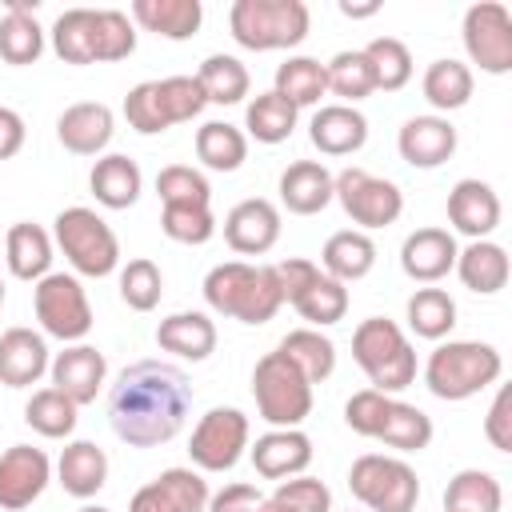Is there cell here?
<instances>
[{
	"instance_id": "6da1fadb",
	"label": "cell",
	"mask_w": 512,
	"mask_h": 512,
	"mask_svg": "<svg viewBox=\"0 0 512 512\" xmlns=\"http://www.w3.org/2000/svg\"><path fill=\"white\" fill-rule=\"evenodd\" d=\"M192 408V384L176 364L136 360L108 388V424L128 448L168 444Z\"/></svg>"
},
{
	"instance_id": "7a4b0ae2",
	"label": "cell",
	"mask_w": 512,
	"mask_h": 512,
	"mask_svg": "<svg viewBox=\"0 0 512 512\" xmlns=\"http://www.w3.org/2000/svg\"><path fill=\"white\" fill-rule=\"evenodd\" d=\"M204 300L212 312L232 316L240 324H268L284 304L272 264H248V260L216 264L204 276Z\"/></svg>"
},
{
	"instance_id": "3957f363",
	"label": "cell",
	"mask_w": 512,
	"mask_h": 512,
	"mask_svg": "<svg viewBox=\"0 0 512 512\" xmlns=\"http://www.w3.org/2000/svg\"><path fill=\"white\" fill-rule=\"evenodd\" d=\"M504 372V356L484 340H448L436 344L424 364V384L436 400H468L484 388H492Z\"/></svg>"
},
{
	"instance_id": "277c9868",
	"label": "cell",
	"mask_w": 512,
	"mask_h": 512,
	"mask_svg": "<svg viewBox=\"0 0 512 512\" xmlns=\"http://www.w3.org/2000/svg\"><path fill=\"white\" fill-rule=\"evenodd\" d=\"M352 360L368 376V388L376 392H404L416 380V352L404 336V328L388 316H368L352 332Z\"/></svg>"
},
{
	"instance_id": "5b68a950",
	"label": "cell",
	"mask_w": 512,
	"mask_h": 512,
	"mask_svg": "<svg viewBox=\"0 0 512 512\" xmlns=\"http://www.w3.org/2000/svg\"><path fill=\"white\" fill-rule=\"evenodd\" d=\"M308 4L304 0H236L228 8V28L240 48L276 52L296 48L308 36Z\"/></svg>"
},
{
	"instance_id": "8992f818",
	"label": "cell",
	"mask_w": 512,
	"mask_h": 512,
	"mask_svg": "<svg viewBox=\"0 0 512 512\" xmlns=\"http://www.w3.org/2000/svg\"><path fill=\"white\" fill-rule=\"evenodd\" d=\"M52 236L64 252V260L80 272V276H112L120 268V240L108 228V220L84 204H72L64 212H56L52 220Z\"/></svg>"
},
{
	"instance_id": "52a82bcc",
	"label": "cell",
	"mask_w": 512,
	"mask_h": 512,
	"mask_svg": "<svg viewBox=\"0 0 512 512\" xmlns=\"http://www.w3.org/2000/svg\"><path fill=\"white\" fill-rule=\"evenodd\" d=\"M348 488L368 512H416L420 500V476L400 456L364 452L348 468Z\"/></svg>"
},
{
	"instance_id": "ba28073f",
	"label": "cell",
	"mask_w": 512,
	"mask_h": 512,
	"mask_svg": "<svg viewBox=\"0 0 512 512\" xmlns=\"http://www.w3.org/2000/svg\"><path fill=\"white\" fill-rule=\"evenodd\" d=\"M252 396H256L260 420H268L272 428H300L312 412V384L280 352H268V356L256 360Z\"/></svg>"
},
{
	"instance_id": "9c48e42d",
	"label": "cell",
	"mask_w": 512,
	"mask_h": 512,
	"mask_svg": "<svg viewBox=\"0 0 512 512\" xmlns=\"http://www.w3.org/2000/svg\"><path fill=\"white\" fill-rule=\"evenodd\" d=\"M32 308H36V320H40L44 336H56L64 344H80L92 332L88 292L68 272H48L44 280H36L32 284Z\"/></svg>"
},
{
	"instance_id": "30bf717a",
	"label": "cell",
	"mask_w": 512,
	"mask_h": 512,
	"mask_svg": "<svg viewBox=\"0 0 512 512\" xmlns=\"http://www.w3.org/2000/svg\"><path fill=\"white\" fill-rule=\"evenodd\" d=\"M332 200H340L344 216L360 224V232L388 228L404 212V192L392 180L372 176L368 168H356V164L332 176Z\"/></svg>"
},
{
	"instance_id": "8fae6325",
	"label": "cell",
	"mask_w": 512,
	"mask_h": 512,
	"mask_svg": "<svg viewBox=\"0 0 512 512\" xmlns=\"http://www.w3.org/2000/svg\"><path fill=\"white\" fill-rule=\"evenodd\" d=\"M248 436H252V424L240 408H208L196 428H192V440H188V456L196 464V472H228L240 464L244 448H248Z\"/></svg>"
},
{
	"instance_id": "7c38bea8",
	"label": "cell",
	"mask_w": 512,
	"mask_h": 512,
	"mask_svg": "<svg viewBox=\"0 0 512 512\" xmlns=\"http://www.w3.org/2000/svg\"><path fill=\"white\" fill-rule=\"evenodd\" d=\"M460 36H464L468 60L480 64V72H488V76L512 72V16L504 4H496V0L472 4L464 12Z\"/></svg>"
},
{
	"instance_id": "4fadbf2b",
	"label": "cell",
	"mask_w": 512,
	"mask_h": 512,
	"mask_svg": "<svg viewBox=\"0 0 512 512\" xmlns=\"http://www.w3.org/2000/svg\"><path fill=\"white\" fill-rule=\"evenodd\" d=\"M48 480H52V460L44 448L12 444L8 452H0V508L4 512H20L32 500H40Z\"/></svg>"
},
{
	"instance_id": "5bb4252c",
	"label": "cell",
	"mask_w": 512,
	"mask_h": 512,
	"mask_svg": "<svg viewBox=\"0 0 512 512\" xmlns=\"http://www.w3.org/2000/svg\"><path fill=\"white\" fill-rule=\"evenodd\" d=\"M208 496V480L196 468H164L132 496L128 512H204Z\"/></svg>"
},
{
	"instance_id": "9a60e30c",
	"label": "cell",
	"mask_w": 512,
	"mask_h": 512,
	"mask_svg": "<svg viewBox=\"0 0 512 512\" xmlns=\"http://www.w3.org/2000/svg\"><path fill=\"white\" fill-rule=\"evenodd\" d=\"M48 376H52V388H56V392H64L76 408H84V404H92L96 392L104 388L108 360H104V352L92 348V344H68L64 352L52 356Z\"/></svg>"
},
{
	"instance_id": "2e32d148",
	"label": "cell",
	"mask_w": 512,
	"mask_h": 512,
	"mask_svg": "<svg viewBox=\"0 0 512 512\" xmlns=\"http://www.w3.org/2000/svg\"><path fill=\"white\" fill-rule=\"evenodd\" d=\"M396 152L412 168H440L456 152V124L448 116H412L396 132Z\"/></svg>"
},
{
	"instance_id": "e0dca14e",
	"label": "cell",
	"mask_w": 512,
	"mask_h": 512,
	"mask_svg": "<svg viewBox=\"0 0 512 512\" xmlns=\"http://www.w3.org/2000/svg\"><path fill=\"white\" fill-rule=\"evenodd\" d=\"M448 220H452V228L460 236L488 240L500 228V196H496V188L476 180V176L456 180L452 192H448Z\"/></svg>"
},
{
	"instance_id": "ac0fdd59",
	"label": "cell",
	"mask_w": 512,
	"mask_h": 512,
	"mask_svg": "<svg viewBox=\"0 0 512 512\" xmlns=\"http://www.w3.org/2000/svg\"><path fill=\"white\" fill-rule=\"evenodd\" d=\"M224 240L240 256H264L280 240V208L272 200H264V196L240 200L224 216Z\"/></svg>"
},
{
	"instance_id": "d6986e66",
	"label": "cell",
	"mask_w": 512,
	"mask_h": 512,
	"mask_svg": "<svg viewBox=\"0 0 512 512\" xmlns=\"http://www.w3.org/2000/svg\"><path fill=\"white\" fill-rule=\"evenodd\" d=\"M252 456V468L264 476V480H292V476H304L308 464H312V440L308 432L300 428H272L264 436H256V444L248 448Z\"/></svg>"
},
{
	"instance_id": "ffe728a7",
	"label": "cell",
	"mask_w": 512,
	"mask_h": 512,
	"mask_svg": "<svg viewBox=\"0 0 512 512\" xmlns=\"http://www.w3.org/2000/svg\"><path fill=\"white\" fill-rule=\"evenodd\" d=\"M116 132V116L108 104L100 100H80V104H68L60 116H56V140L72 152V156H100L108 148Z\"/></svg>"
},
{
	"instance_id": "44dd1931",
	"label": "cell",
	"mask_w": 512,
	"mask_h": 512,
	"mask_svg": "<svg viewBox=\"0 0 512 512\" xmlns=\"http://www.w3.org/2000/svg\"><path fill=\"white\" fill-rule=\"evenodd\" d=\"M456 236L448 228H416L400 244V268L416 284H436L456 268Z\"/></svg>"
},
{
	"instance_id": "7402d4cb",
	"label": "cell",
	"mask_w": 512,
	"mask_h": 512,
	"mask_svg": "<svg viewBox=\"0 0 512 512\" xmlns=\"http://www.w3.org/2000/svg\"><path fill=\"white\" fill-rule=\"evenodd\" d=\"M308 140L324 156H352L368 140V120L352 104H320L308 124Z\"/></svg>"
},
{
	"instance_id": "603a6c76",
	"label": "cell",
	"mask_w": 512,
	"mask_h": 512,
	"mask_svg": "<svg viewBox=\"0 0 512 512\" xmlns=\"http://www.w3.org/2000/svg\"><path fill=\"white\" fill-rule=\"evenodd\" d=\"M48 340L32 328H4L0 332V384L4 388H28L48 372Z\"/></svg>"
},
{
	"instance_id": "cb8c5ba5",
	"label": "cell",
	"mask_w": 512,
	"mask_h": 512,
	"mask_svg": "<svg viewBox=\"0 0 512 512\" xmlns=\"http://www.w3.org/2000/svg\"><path fill=\"white\" fill-rule=\"evenodd\" d=\"M40 0H8L0 16V60L12 68L36 64L44 52V28L36 24Z\"/></svg>"
},
{
	"instance_id": "d4e9b609",
	"label": "cell",
	"mask_w": 512,
	"mask_h": 512,
	"mask_svg": "<svg viewBox=\"0 0 512 512\" xmlns=\"http://www.w3.org/2000/svg\"><path fill=\"white\" fill-rule=\"evenodd\" d=\"M280 204L292 216H316L332 204V172L320 160H296L280 172Z\"/></svg>"
},
{
	"instance_id": "484cf974",
	"label": "cell",
	"mask_w": 512,
	"mask_h": 512,
	"mask_svg": "<svg viewBox=\"0 0 512 512\" xmlns=\"http://www.w3.org/2000/svg\"><path fill=\"white\" fill-rule=\"evenodd\" d=\"M88 188L96 196V204L120 212V208H132L140 200V188H144V176H140V164L124 152H108L92 164L88 172Z\"/></svg>"
},
{
	"instance_id": "4316f807",
	"label": "cell",
	"mask_w": 512,
	"mask_h": 512,
	"mask_svg": "<svg viewBox=\"0 0 512 512\" xmlns=\"http://www.w3.org/2000/svg\"><path fill=\"white\" fill-rule=\"evenodd\" d=\"M156 344L180 360H208L216 352V324L208 312H172L156 324Z\"/></svg>"
},
{
	"instance_id": "83f0119b",
	"label": "cell",
	"mask_w": 512,
	"mask_h": 512,
	"mask_svg": "<svg viewBox=\"0 0 512 512\" xmlns=\"http://www.w3.org/2000/svg\"><path fill=\"white\" fill-rule=\"evenodd\" d=\"M56 480L68 496L88 500L108 484V456L92 440H72L56 460Z\"/></svg>"
},
{
	"instance_id": "f1b7e54d",
	"label": "cell",
	"mask_w": 512,
	"mask_h": 512,
	"mask_svg": "<svg viewBox=\"0 0 512 512\" xmlns=\"http://www.w3.org/2000/svg\"><path fill=\"white\" fill-rule=\"evenodd\" d=\"M508 272H512L508 252L496 240H472L468 248L456 252V276L476 296H496L508 284Z\"/></svg>"
},
{
	"instance_id": "f546056e",
	"label": "cell",
	"mask_w": 512,
	"mask_h": 512,
	"mask_svg": "<svg viewBox=\"0 0 512 512\" xmlns=\"http://www.w3.org/2000/svg\"><path fill=\"white\" fill-rule=\"evenodd\" d=\"M132 20L164 40H192L204 24L200 0H132Z\"/></svg>"
},
{
	"instance_id": "4dcf8cb0",
	"label": "cell",
	"mask_w": 512,
	"mask_h": 512,
	"mask_svg": "<svg viewBox=\"0 0 512 512\" xmlns=\"http://www.w3.org/2000/svg\"><path fill=\"white\" fill-rule=\"evenodd\" d=\"M4 260H8V272L16 280H44L48 268H52V236L32 224V220H16L4 236Z\"/></svg>"
},
{
	"instance_id": "1f68e13d",
	"label": "cell",
	"mask_w": 512,
	"mask_h": 512,
	"mask_svg": "<svg viewBox=\"0 0 512 512\" xmlns=\"http://www.w3.org/2000/svg\"><path fill=\"white\" fill-rule=\"evenodd\" d=\"M320 272L340 280V284H352V280H364L372 268H376V244L368 232L360 228H344V232H332L324 252H320Z\"/></svg>"
},
{
	"instance_id": "d6a6232c",
	"label": "cell",
	"mask_w": 512,
	"mask_h": 512,
	"mask_svg": "<svg viewBox=\"0 0 512 512\" xmlns=\"http://www.w3.org/2000/svg\"><path fill=\"white\" fill-rule=\"evenodd\" d=\"M420 88H424V100L436 108V112H456V108H464L468 100H472V88H476V76H472V68L464 64V60H432L428 68H424V80H420Z\"/></svg>"
},
{
	"instance_id": "836d02e7",
	"label": "cell",
	"mask_w": 512,
	"mask_h": 512,
	"mask_svg": "<svg viewBox=\"0 0 512 512\" xmlns=\"http://www.w3.org/2000/svg\"><path fill=\"white\" fill-rule=\"evenodd\" d=\"M276 352L284 360H292L308 384H320V380H328L336 372V344L320 328H296V332H288L276 344Z\"/></svg>"
},
{
	"instance_id": "e575fe53",
	"label": "cell",
	"mask_w": 512,
	"mask_h": 512,
	"mask_svg": "<svg viewBox=\"0 0 512 512\" xmlns=\"http://www.w3.org/2000/svg\"><path fill=\"white\" fill-rule=\"evenodd\" d=\"M272 92L284 96L296 112L300 108H312L320 104V96H328V76H324V64L316 56H288L280 68H276V80H272Z\"/></svg>"
},
{
	"instance_id": "d590c367",
	"label": "cell",
	"mask_w": 512,
	"mask_h": 512,
	"mask_svg": "<svg viewBox=\"0 0 512 512\" xmlns=\"http://www.w3.org/2000/svg\"><path fill=\"white\" fill-rule=\"evenodd\" d=\"M196 160L212 172H236L248 160V136L228 120H208L196 128Z\"/></svg>"
},
{
	"instance_id": "8d00e7d4",
	"label": "cell",
	"mask_w": 512,
	"mask_h": 512,
	"mask_svg": "<svg viewBox=\"0 0 512 512\" xmlns=\"http://www.w3.org/2000/svg\"><path fill=\"white\" fill-rule=\"evenodd\" d=\"M504 488L484 468H460L444 488V512H500Z\"/></svg>"
},
{
	"instance_id": "74e56055",
	"label": "cell",
	"mask_w": 512,
	"mask_h": 512,
	"mask_svg": "<svg viewBox=\"0 0 512 512\" xmlns=\"http://www.w3.org/2000/svg\"><path fill=\"white\" fill-rule=\"evenodd\" d=\"M196 80H200L208 104H240L248 96V88H252L248 68L236 56H228V52L204 56V64L196 68Z\"/></svg>"
},
{
	"instance_id": "f35d334b",
	"label": "cell",
	"mask_w": 512,
	"mask_h": 512,
	"mask_svg": "<svg viewBox=\"0 0 512 512\" xmlns=\"http://www.w3.org/2000/svg\"><path fill=\"white\" fill-rule=\"evenodd\" d=\"M404 316L420 340H444L456 328V300L444 288H416L404 304Z\"/></svg>"
},
{
	"instance_id": "ab89813d",
	"label": "cell",
	"mask_w": 512,
	"mask_h": 512,
	"mask_svg": "<svg viewBox=\"0 0 512 512\" xmlns=\"http://www.w3.org/2000/svg\"><path fill=\"white\" fill-rule=\"evenodd\" d=\"M432 416L424 412V408H416V404H404V400H396L392 396V404H388V416H384V424H380V444H388V448H396V452H420V448H428L432 444Z\"/></svg>"
},
{
	"instance_id": "60d3db41",
	"label": "cell",
	"mask_w": 512,
	"mask_h": 512,
	"mask_svg": "<svg viewBox=\"0 0 512 512\" xmlns=\"http://www.w3.org/2000/svg\"><path fill=\"white\" fill-rule=\"evenodd\" d=\"M92 24H96V8H64L52 24V52L64 60V64H96V52H92Z\"/></svg>"
},
{
	"instance_id": "b9f144b4",
	"label": "cell",
	"mask_w": 512,
	"mask_h": 512,
	"mask_svg": "<svg viewBox=\"0 0 512 512\" xmlns=\"http://www.w3.org/2000/svg\"><path fill=\"white\" fill-rule=\"evenodd\" d=\"M324 76H328V92L340 96V104H352L372 96L376 92V76H372V64L364 56V48H344L336 52L328 64H324Z\"/></svg>"
},
{
	"instance_id": "7bdbcfd3",
	"label": "cell",
	"mask_w": 512,
	"mask_h": 512,
	"mask_svg": "<svg viewBox=\"0 0 512 512\" xmlns=\"http://www.w3.org/2000/svg\"><path fill=\"white\" fill-rule=\"evenodd\" d=\"M76 412H80V408H76L64 392L40 388V392H32L28 404H24V424H28L32 432L48 436V440H64V436H72V428H76V420H80Z\"/></svg>"
},
{
	"instance_id": "ee69618b",
	"label": "cell",
	"mask_w": 512,
	"mask_h": 512,
	"mask_svg": "<svg viewBox=\"0 0 512 512\" xmlns=\"http://www.w3.org/2000/svg\"><path fill=\"white\" fill-rule=\"evenodd\" d=\"M244 128L260 144H284L292 136V128H296V108L276 92H260L244 108Z\"/></svg>"
},
{
	"instance_id": "f6af8a7d",
	"label": "cell",
	"mask_w": 512,
	"mask_h": 512,
	"mask_svg": "<svg viewBox=\"0 0 512 512\" xmlns=\"http://www.w3.org/2000/svg\"><path fill=\"white\" fill-rule=\"evenodd\" d=\"M364 56L376 76V92H400L412 80V52L396 36H376L364 44Z\"/></svg>"
},
{
	"instance_id": "bcb514c9",
	"label": "cell",
	"mask_w": 512,
	"mask_h": 512,
	"mask_svg": "<svg viewBox=\"0 0 512 512\" xmlns=\"http://www.w3.org/2000/svg\"><path fill=\"white\" fill-rule=\"evenodd\" d=\"M92 52H96V64H116V60H128L136 52V28H132L128 12H120V8H96Z\"/></svg>"
},
{
	"instance_id": "7dc6e473",
	"label": "cell",
	"mask_w": 512,
	"mask_h": 512,
	"mask_svg": "<svg viewBox=\"0 0 512 512\" xmlns=\"http://www.w3.org/2000/svg\"><path fill=\"white\" fill-rule=\"evenodd\" d=\"M260 512H332V492L316 476H292L280 480L272 496H264Z\"/></svg>"
},
{
	"instance_id": "c3c4849f",
	"label": "cell",
	"mask_w": 512,
	"mask_h": 512,
	"mask_svg": "<svg viewBox=\"0 0 512 512\" xmlns=\"http://www.w3.org/2000/svg\"><path fill=\"white\" fill-rule=\"evenodd\" d=\"M164 296V276L156 268V260L148 256H136L120 268V300L132 308V312H152Z\"/></svg>"
},
{
	"instance_id": "681fc988",
	"label": "cell",
	"mask_w": 512,
	"mask_h": 512,
	"mask_svg": "<svg viewBox=\"0 0 512 512\" xmlns=\"http://www.w3.org/2000/svg\"><path fill=\"white\" fill-rule=\"evenodd\" d=\"M292 308H296L312 328H328V324L344 320V312H348V288H344L340 280H332V276L320 272V280H316Z\"/></svg>"
},
{
	"instance_id": "f907efd6",
	"label": "cell",
	"mask_w": 512,
	"mask_h": 512,
	"mask_svg": "<svg viewBox=\"0 0 512 512\" xmlns=\"http://www.w3.org/2000/svg\"><path fill=\"white\" fill-rule=\"evenodd\" d=\"M160 228L176 244H208L216 236V216L204 204H164Z\"/></svg>"
},
{
	"instance_id": "816d5d0a",
	"label": "cell",
	"mask_w": 512,
	"mask_h": 512,
	"mask_svg": "<svg viewBox=\"0 0 512 512\" xmlns=\"http://www.w3.org/2000/svg\"><path fill=\"white\" fill-rule=\"evenodd\" d=\"M156 192L164 204H204L212 208V188L204 180V172H196L192 164H168L156 172Z\"/></svg>"
},
{
	"instance_id": "f5cc1de1",
	"label": "cell",
	"mask_w": 512,
	"mask_h": 512,
	"mask_svg": "<svg viewBox=\"0 0 512 512\" xmlns=\"http://www.w3.org/2000/svg\"><path fill=\"white\" fill-rule=\"evenodd\" d=\"M156 92H160V104H164L168 124L196 120L204 112V104H208L196 76H164V80H156Z\"/></svg>"
},
{
	"instance_id": "db71d44e",
	"label": "cell",
	"mask_w": 512,
	"mask_h": 512,
	"mask_svg": "<svg viewBox=\"0 0 512 512\" xmlns=\"http://www.w3.org/2000/svg\"><path fill=\"white\" fill-rule=\"evenodd\" d=\"M124 120H128V128H136L140 136H156V132H168V128H172L168 116H164L156 80H144V84H136V88L124 96Z\"/></svg>"
},
{
	"instance_id": "11a10c76",
	"label": "cell",
	"mask_w": 512,
	"mask_h": 512,
	"mask_svg": "<svg viewBox=\"0 0 512 512\" xmlns=\"http://www.w3.org/2000/svg\"><path fill=\"white\" fill-rule=\"evenodd\" d=\"M388 404H392L388 392L360 388V392H352L348 404H344V424H348L356 436L376 440V436H380V424H384V416H388Z\"/></svg>"
},
{
	"instance_id": "9f6ffc18",
	"label": "cell",
	"mask_w": 512,
	"mask_h": 512,
	"mask_svg": "<svg viewBox=\"0 0 512 512\" xmlns=\"http://www.w3.org/2000/svg\"><path fill=\"white\" fill-rule=\"evenodd\" d=\"M276 272V284H280V296L284 304H296L316 280H320V264L316 260H304V256H288V260H276L272 264Z\"/></svg>"
},
{
	"instance_id": "6f0895ef",
	"label": "cell",
	"mask_w": 512,
	"mask_h": 512,
	"mask_svg": "<svg viewBox=\"0 0 512 512\" xmlns=\"http://www.w3.org/2000/svg\"><path fill=\"white\" fill-rule=\"evenodd\" d=\"M484 436L496 452H512V388L500 384L492 396V408L484 416Z\"/></svg>"
},
{
	"instance_id": "680465c9",
	"label": "cell",
	"mask_w": 512,
	"mask_h": 512,
	"mask_svg": "<svg viewBox=\"0 0 512 512\" xmlns=\"http://www.w3.org/2000/svg\"><path fill=\"white\" fill-rule=\"evenodd\" d=\"M260 508H264V492L256 484L236 480V484H224L220 492H212L204 512H260Z\"/></svg>"
},
{
	"instance_id": "91938a15",
	"label": "cell",
	"mask_w": 512,
	"mask_h": 512,
	"mask_svg": "<svg viewBox=\"0 0 512 512\" xmlns=\"http://www.w3.org/2000/svg\"><path fill=\"white\" fill-rule=\"evenodd\" d=\"M24 116L16 108H4L0 104V160H12L20 148H24Z\"/></svg>"
},
{
	"instance_id": "94428289",
	"label": "cell",
	"mask_w": 512,
	"mask_h": 512,
	"mask_svg": "<svg viewBox=\"0 0 512 512\" xmlns=\"http://www.w3.org/2000/svg\"><path fill=\"white\" fill-rule=\"evenodd\" d=\"M340 12H344L348 20H368V16H376V12H380V4H376V0H368V4H352V0H340Z\"/></svg>"
},
{
	"instance_id": "6125c7cd",
	"label": "cell",
	"mask_w": 512,
	"mask_h": 512,
	"mask_svg": "<svg viewBox=\"0 0 512 512\" xmlns=\"http://www.w3.org/2000/svg\"><path fill=\"white\" fill-rule=\"evenodd\" d=\"M76 512H108V508H100V504H84V508H76Z\"/></svg>"
},
{
	"instance_id": "be15d7a7",
	"label": "cell",
	"mask_w": 512,
	"mask_h": 512,
	"mask_svg": "<svg viewBox=\"0 0 512 512\" xmlns=\"http://www.w3.org/2000/svg\"><path fill=\"white\" fill-rule=\"evenodd\" d=\"M0 308H4V280H0Z\"/></svg>"
}]
</instances>
